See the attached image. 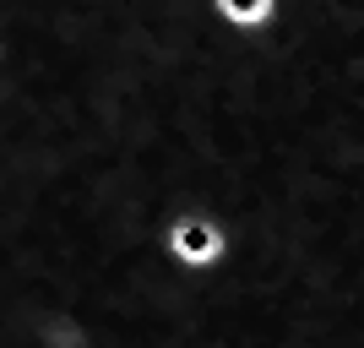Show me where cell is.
Returning a JSON list of instances; mask_svg holds the SVG:
<instances>
[{"instance_id":"obj_1","label":"cell","mask_w":364,"mask_h":348,"mask_svg":"<svg viewBox=\"0 0 364 348\" xmlns=\"http://www.w3.org/2000/svg\"><path fill=\"white\" fill-rule=\"evenodd\" d=\"M158 251H164V261L180 267V273L213 278L228 261V228L213 212H174V218H164V228H158Z\"/></svg>"},{"instance_id":"obj_2","label":"cell","mask_w":364,"mask_h":348,"mask_svg":"<svg viewBox=\"0 0 364 348\" xmlns=\"http://www.w3.org/2000/svg\"><path fill=\"white\" fill-rule=\"evenodd\" d=\"M207 6L228 33H245V38H261L267 28H277V11H283V0H207Z\"/></svg>"},{"instance_id":"obj_3","label":"cell","mask_w":364,"mask_h":348,"mask_svg":"<svg viewBox=\"0 0 364 348\" xmlns=\"http://www.w3.org/2000/svg\"><path fill=\"white\" fill-rule=\"evenodd\" d=\"M0 60H6V44H0Z\"/></svg>"}]
</instances>
